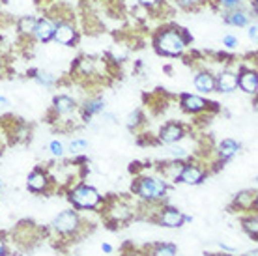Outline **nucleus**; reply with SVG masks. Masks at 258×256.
Returning <instances> with one entry per match:
<instances>
[{"instance_id": "7ed1b4c3", "label": "nucleus", "mask_w": 258, "mask_h": 256, "mask_svg": "<svg viewBox=\"0 0 258 256\" xmlns=\"http://www.w3.org/2000/svg\"><path fill=\"white\" fill-rule=\"evenodd\" d=\"M103 204V219L107 223L116 228V226H123L125 223H129L131 219H135L137 208L135 204H129L127 200L123 199H109V200H101Z\"/></svg>"}, {"instance_id": "e433bc0d", "label": "nucleus", "mask_w": 258, "mask_h": 256, "mask_svg": "<svg viewBox=\"0 0 258 256\" xmlns=\"http://www.w3.org/2000/svg\"><path fill=\"white\" fill-rule=\"evenodd\" d=\"M4 71H6V64H4V60L0 58V77L4 75Z\"/></svg>"}, {"instance_id": "2eb2a0df", "label": "nucleus", "mask_w": 258, "mask_h": 256, "mask_svg": "<svg viewBox=\"0 0 258 256\" xmlns=\"http://www.w3.org/2000/svg\"><path fill=\"white\" fill-rule=\"evenodd\" d=\"M105 110V101L101 97H92L88 101H84V105H81V120L83 122H90V118L99 116Z\"/></svg>"}, {"instance_id": "9d476101", "label": "nucleus", "mask_w": 258, "mask_h": 256, "mask_svg": "<svg viewBox=\"0 0 258 256\" xmlns=\"http://www.w3.org/2000/svg\"><path fill=\"white\" fill-rule=\"evenodd\" d=\"M155 223L161 224V226H167V228H180L183 224V213L180 210L172 208V206H167V208L159 210Z\"/></svg>"}, {"instance_id": "412c9836", "label": "nucleus", "mask_w": 258, "mask_h": 256, "mask_svg": "<svg viewBox=\"0 0 258 256\" xmlns=\"http://www.w3.org/2000/svg\"><path fill=\"white\" fill-rule=\"evenodd\" d=\"M241 226H243V230L249 237H252L254 241H256L258 237V219H256V213H247L245 217L241 219Z\"/></svg>"}, {"instance_id": "72a5a7b5", "label": "nucleus", "mask_w": 258, "mask_h": 256, "mask_svg": "<svg viewBox=\"0 0 258 256\" xmlns=\"http://www.w3.org/2000/svg\"><path fill=\"white\" fill-rule=\"evenodd\" d=\"M249 38L254 41L256 39V25H252V26H249Z\"/></svg>"}, {"instance_id": "4468645a", "label": "nucleus", "mask_w": 258, "mask_h": 256, "mask_svg": "<svg viewBox=\"0 0 258 256\" xmlns=\"http://www.w3.org/2000/svg\"><path fill=\"white\" fill-rule=\"evenodd\" d=\"M238 88V73L230 70H223L215 77V90H219L223 94H230Z\"/></svg>"}, {"instance_id": "7c9ffc66", "label": "nucleus", "mask_w": 258, "mask_h": 256, "mask_svg": "<svg viewBox=\"0 0 258 256\" xmlns=\"http://www.w3.org/2000/svg\"><path fill=\"white\" fill-rule=\"evenodd\" d=\"M223 2V6L228 10V12H232V10H238L239 8V0H221Z\"/></svg>"}, {"instance_id": "6e6552de", "label": "nucleus", "mask_w": 258, "mask_h": 256, "mask_svg": "<svg viewBox=\"0 0 258 256\" xmlns=\"http://www.w3.org/2000/svg\"><path fill=\"white\" fill-rule=\"evenodd\" d=\"M52 39L60 45L71 47L77 41V30H75V26L71 25L70 21H54V36H52Z\"/></svg>"}, {"instance_id": "4c0bfd02", "label": "nucleus", "mask_w": 258, "mask_h": 256, "mask_svg": "<svg viewBox=\"0 0 258 256\" xmlns=\"http://www.w3.org/2000/svg\"><path fill=\"white\" fill-rule=\"evenodd\" d=\"M243 256H258V250H249V252L243 254Z\"/></svg>"}, {"instance_id": "f03ea898", "label": "nucleus", "mask_w": 258, "mask_h": 256, "mask_svg": "<svg viewBox=\"0 0 258 256\" xmlns=\"http://www.w3.org/2000/svg\"><path fill=\"white\" fill-rule=\"evenodd\" d=\"M131 189L142 202H161L167 197V181L159 176H139Z\"/></svg>"}, {"instance_id": "bb28decb", "label": "nucleus", "mask_w": 258, "mask_h": 256, "mask_svg": "<svg viewBox=\"0 0 258 256\" xmlns=\"http://www.w3.org/2000/svg\"><path fill=\"white\" fill-rule=\"evenodd\" d=\"M168 152H170V155L174 157V159H180L183 161L185 157L189 155V152L185 150L183 146H178V144H170V148H168Z\"/></svg>"}, {"instance_id": "473e14b6", "label": "nucleus", "mask_w": 258, "mask_h": 256, "mask_svg": "<svg viewBox=\"0 0 258 256\" xmlns=\"http://www.w3.org/2000/svg\"><path fill=\"white\" fill-rule=\"evenodd\" d=\"M0 256H8V241L2 234H0Z\"/></svg>"}, {"instance_id": "ea45409f", "label": "nucleus", "mask_w": 258, "mask_h": 256, "mask_svg": "<svg viewBox=\"0 0 258 256\" xmlns=\"http://www.w3.org/2000/svg\"><path fill=\"white\" fill-rule=\"evenodd\" d=\"M0 189H2V181H0Z\"/></svg>"}, {"instance_id": "f8f14e48", "label": "nucleus", "mask_w": 258, "mask_h": 256, "mask_svg": "<svg viewBox=\"0 0 258 256\" xmlns=\"http://www.w3.org/2000/svg\"><path fill=\"white\" fill-rule=\"evenodd\" d=\"M238 86L247 94L256 96L258 92V75L256 70H249V68H241L238 75Z\"/></svg>"}, {"instance_id": "a878e982", "label": "nucleus", "mask_w": 258, "mask_h": 256, "mask_svg": "<svg viewBox=\"0 0 258 256\" xmlns=\"http://www.w3.org/2000/svg\"><path fill=\"white\" fill-rule=\"evenodd\" d=\"M86 150H88V142L84 141V139H75V141L70 142L71 155H79V154H83V152H86Z\"/></svg>"}, {"instance_id": "1a4fd4ad", "label": "nucleus", "mask_w": 258, "mask_h": 256, "mask_svg": "<svg viewBox=\"0 0 258 256\" xmlns=\"http://www.w3.org/2000/svg\"><path fill=\"white\" fill-rule=\"evenodd\" d=\"M183 137H185V125L178 122L165 123V125L159 129V135H157L159 142H163V144H176V142H180Z\"/></svg>"}, {"instance_id": "4be33fe9", "label": "nucleus", "mask_w": 258, "mask_h": 256, "mask_svg": "<svg viewBox=\"0 0 258 256\" xmlns=\"http://www.w3.org/2000/svg\"><path fill=\"white\" fill-rule=\"evenodd\" d=\"M36 23H38L36 17H32V15H25V17H21L19 23H17V30H19L21 36H34Z\"/></svg>"}, {"instance_id": "c9c22d12", "label": "nucleus", "mask_w": 258, "mask_h": 256, "mask_svg": "<svg viewBox=\"0 0 258 256\" xmlns=\"http://www.w3.org/2000/svg\"><path fill=\"white\" fill-rule=\"evenodd\" d=\"M8 105H10V101H8V97L0 96V109H6Z\"/></svg>"}, {"instance_id": "aec40b11", "label": "nucleus", "mask_w": 258, "mask_h": 256, "mask_svg": "<svg viewBox=\"0 0 258 256\" xmlns=\"http://www.w3.org/2000/svg\"><path fill=\"white\" fill-rule=\"evenodd\" d=\"M178 254V247L172 243H155L146 249L144 256H176Z\"/></svg>"}, {"instance_id": "6ab92c4d", "label": "nucleus", "mask_w": 258, "mask_h": 256, "mask_svg": "<svg viewBox=\"0 0 258 256\" xmlns=\"http://www.w3.org/2000/svg\"><path fill=\"white\" fill-rule=\"evenodd\" d=\"M195 86L197 90L204 92V94H210L215 90V77H213L210 71H199L197 77H195Z\"/></svg>"}, {"instance_id": "c756f323", "label": "nucleus", "mask_w": 258, "mask_h": 256, "mask_svg": "<svg viewBox=\"0 0 258 256\" xmlns=\"http://www.w3.org/2000/svg\"><path fill=\"white\" fill-rule=\"evenodd\" d=\"M223 45H225L226 49H234L238 45V38L232 36V34H226L225 38H223Z\"/></svg>"}, {"instance_id": "20e7f679", "label": "nucleus", "mask_w": 258, "mask_h": 256, "mask_svg": "<svg viewBox=\"0 0 258 256\" xmlns=\"http://www.w3.org/2000/svg\"><path fill=\"white\" fill-rule=\"evenodd\" d=\"M154 45L159 54H167V56H180L187 47L185 39L181 38L180 28H165L161 32H157Z\"/></svg>"}, {"instance_id": "cd10ccee", "label": "nucleus", "mask_w": 258, "mask_h": 256, "mask_svg": "<svg viewBox=\"0 0 258 256\" xmlns=\"http://www.w3.org/2000/svg\"><path fill=\"white\" fill-rule=\"evenodd\" d=\"M49 150H51V154L54 155V157H64V144L60 141H52L51 144H49Z\"/></svg>"}, {"instance_id": "5701e85b", "label": "nucleus", "mask_w": 258, "mask_h": 256, "mask_svg": "<svg viewBox=\"0 0 258 256\" xmlns=\"http://www.w3.org/2000/svg\"><path fill=\"white\" fill-rule=\"evenodd\" d=\"M225 23L230 26H245L249 23V15H245L239 10H232V12H228L225 15Z\"/></svg>"}, {"instance_id": "58836bf2", "label": "nucleus", "mask_w": 258, "mask_h": 256, "mask_svg": "<svg viewBox=\"0 0 258 256\" xmlns=\"http://www.w3.org/2000/svg\"><path fill=\"white\" fill-rule=\"evenodd\" d=\"M210 256H228V254H219V252H213V254H210Z\"/></svg>"}, {"instance_id": "f704fd0d", "label": "nucleus", "mask_w": 258, "mask_h": 256, "mask_svg": "<svg viewBox=\"0 0 258 256\" xmlns=\"http://www.w3.org/2000/svg\"><path fill=\"white\" fill-rule=\"evenodd\" d=\"M101 250H103V252H107V254H110V252H112V245L110 243H101Z\"/></svg>"}, {"instance_id": "9b49d317", "label": "nucleus", "mask_w": 258, "mask_h": 256, "mask_svg": "<svg viewBox=\"0 0 258 256\" xmlns=\"http://www.w3.org/2000/svg\"><path fill=\"white\" fill-rule=\"evenodd\" d=\"M180 105H181V109L185 110V112H191V114H200V112H204V110H206L212 103H208L204 97H200V96H193V94H181V96H180Z\"/></svg>"}, {"instance_id": "b1692460", "label": "nucleus", "mask_w": 258, "mask_h": 256, "mask_svg": "<svg viewBox=\"0 0 258 256\" xmlns=\"http://www.w3.org/2000/svg\"><path fill=\"white\" fill-rule=\"evenodd\" d=\"M32 77L36 79L39 84L47 86V88H51V86H54V84H56V77H54L52 73H47V71H34Z\"/></svg>"}, {"instance_id": "2f4dec72", "label": "nucleus", "mask_w": 258, "mask_h": 256, "mask_svg": "<svg viewBox=\"0 0 258 256\" xmlns=\"http://www.w3.org/2000/svg\"><path fill=\"white\" fill-rule=\"evenodd\" d=\"M142 6H146L148 10H152V8H157L163 4V0H141Z\"/></svg>"}, {"instance_id": "423d86ee", "label": "nucleus", "mask_w": 258, "mask_h": 256, "mask_svg": "<svg viewBox=\"0 0 258 256\" xmlns=\"http://www.w3.org/2000/svg\"><path fill=\"white\" fill-rule=\"evenodd\" d=\"M52 179H51V174L47 172L45 168H34L28 179H26V187H28V191L36 193H49L52 189Z\"/></svg>"}, {"instance_id": "f3484780", "label": "nucleus", "mask_w": 258, "mask_h": 256, "mask_svg": "<svg viewBox=\"0 0 258 256\" xmlns=\"http://www.w3.org/2000/svg\"><path fill=\"white\" fill-rule=\"evenodd\" d=\"M183 161L180 159H174V161H168V163H163L161 167L157 168L159 170V178H163L165 181H174V183H178V178H180V172L181 168H183Z\"/></svg>"}, {"instance_id": "393cba45", "label": "nucleus", "mask_w": 258, "mask_h": 256, "mask_svg": "<svg viewBox=\"0 0 258 256\" xmlns=\"http://www.w3.org/2000/svg\"><path fill=\"white\" fill-rule=\"evenodd\" d=\"M142 123H144V114H142L141 109L133 110V112L127 116V127L131 129V131H137V129L141 127Z\"/></svg>"}, {"instance_id": "a211bd4d", "label": "nucleus", "mask_w": 258, "mask_h": 256, "mask_svg": "<svg viewBox=\"0 0 258 256\" xmlns=\"http://www.w3.org/2000/svg\"><path fill=\"white\" fill-rule=\"evenodd\" d=\"M52 36H54V23L51 19H47V17L38 19L36 28H34V38L41 41V43H47V41L52 39Z\"/></svg>"}, {"instance_id": "f257e3e1", "label": "nucleus", "mask_w": 258, "mask_h": 256, "mask_svg": "<svg viewBox=\"0 0 258 256\" xmlns=\"http://www.w3.org/2000/svg\"><path fill=\"white\" fill-rule=\"evenodd\" d=\"M52 230L56 234L60 243H73V241H81L84 234H88V224L81 217V210H64L52 219Z\"/></svg>"}, {"instance_id": "dca6fc26", "label": "nucleus", "mask_w": 258, "mask_h": 256, "mask_svg": "<svg viewBox=\"0 0 258 256\" xmlns=\"http://www.w3.org/2000/svg\"><path fill=\"white\" fill-rule=\"evenodd\" d=\"M239 152V144L236 141H232V139H225V141L219 142V146H217V150H215V155H217V165L221 167V163H225V161L232 159L234 155Z\"/></svg>"}, {"instance_id": "39448f33", "label": "nucleus", "mask_w": 258, "mask_h": 256, "mask_svg": "<svg viewBox=\"0 0 258 256\" xmlns=\"http://www.w3.org/2000/svg\"><path fill=\"white\" fill-rule=\"evenodd\" d=\"M68 199L70 202L73 204L75 210H83V212H92V210H96L101 206V200L103 197L97 193V189L90 185H75L71 187L70 191H68Z\"/></svg>"}, {"instance_id": "c85d7f7f", "label": "nucleus", "mask_w": 258, "mask_h": 256, "mask_svg": "<svg viewBox=\"0 0 258 256\" xmlns=\"http://www.w3.org/2000/svg\"><path fill=\"white\" fill-rule=\"evenodd\" d=\"M181 8H187V10H197L204 4V0H176Z\"/></svg>"}, {"instance_id": "0eeeda50", "label": "nucleus", "mask_w": 258, "mask_h": 256, "mask_svg": "<svg viewBox=\"0 0 258 256\" xmlns=\"http://www.w3.org/2000/svg\"><path fill=\"white\" fill-rule=\"evenodd\" d=\"M206 176H208L206 167H200V165H197V163H185L183 168H181L178 181L185 183V185H199V183L204 181Z\"/></svg>"}, {"instance_id": "ddd939ff", "label": "nucleus", "mask_w": 258, "mask_h": 256, "mask_svg": "<svg viewBox=\"0 0 258 256\" xmlns=\"http://www.w3.org/2000/svg\"><path fill=\"white\" fill-rule=\"evenodd\" d=\"M232 210H234V212L256 213V193H254V191L239 193L238 197L234 199Z\"/></svg>"}]
</instances>
